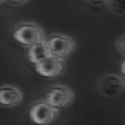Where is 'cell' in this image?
<instances>
[{
    "mask_svg": "<svg viewBox=\"0 0 125 125\" xmlns=\"http://www.w3.org/2000/svg\"><path fill=\"white\" fill-rule=\"evenodd\" d=\"M125 90V80L117 74H107L99 80V91L108 97H116Z\"/></svg>",
    "mask_w": 125,
    "mask_h": 125,
    "instance_id": "obj_6",
    "label": "cell"
},
{
    "mask_svg": "<svg viewBox=\"0 0 125 125\" xmlns=\"http://www.w3.org/2000/svg\"><path fill=\"white\" fill-rule=\"evenodd\" d=\"M58 115V109L49 105L45 100L35 102L29 108V118L36 125H47Z\"/></svg>",
    "mask_w": 125,
    "mask_h": 125,
    "instance_id": "obj_4",
    "label": "cell"
},
{
    "mask_svg": "<svg viewBox=\"0 0 125 125\" xmlns=\"http://www.w3.org/2000/svg\"><path fill=\"white\" fill-rule=\"evenodd\" d=\"M74 99V94L69 87L56 84L47 90L45 95V102L56 109L68 107Z\"/></svg>",
    "mask_w": 125,
    "mask_h": 125,
    "instance_id": "obj_3",
    "label": "cell"
},
{
    "mask_svg": "<svg viewBox=\"0 0 125 125\" xmlns=\"http://www.w3.org/2000/svg\"><path fill=\"white\" fill-rule=\"evenodd\" d=\"M107 7L115 15H125V0H108Z\"/></svg>",
    "mask_w": 125,
    "mask_h": 125,
    "instance_id": "obj_9",
    "label": "cell"
},
{
    "mask_svg": "<svg viewBox=\"0 0 125 125\" xmlns=\"http://www.w3.org/2000/svg\"><path fill=\"white\" fill-rule=\"evenodd\" d=\"M35 69L42 77L56 78L61 74L64 69V59L50 55L49 58L44 59L43 61L35 63Z\"/></svg>",
    "mask_w": 125,
    "mask_h": 125,
    "instance_id": "obj_5",
    "label": "cell"
},
{
    "mask_svg": "<svg viewBox=\"0 0 125 125\" xmlns=\"http://www.w3.org/2000/svg\"><path fill=\"white\" fill-rule=\"evenodd\" d=\"M116 50L118 51L119 54L125 56V34L122 35L116 41Z\"/></svg>",
    "mask_w": 125,
    "mask_h": 125,
    "instance_id": "obj_10",
    "label": "cell"
},
{
    "mask_svg": "<svg viewBox=\"0 0 125 125\" xmlns=\"http://www.w3.org/2000/svg\"><path fill=\"white\" fill-rule=\"evenodd\" d=\"M50 55H51V53L49 51L45 40L33 44L27 50V58L32 63H38V62L43 61L44 59L49 58Z\"/></svg>",
    "mask_w": 125,
    "mask_h": 125,
    "instance_id": "obj_8",
    "label": "cell"
},
{
    "mask_svg": "<svg viewBox=\"0 0 125 125\" xmlns=\"http://www.w3.org/2000/svg\"><path fill=\"white\" fill-rule=\"evenodd\" d=\"M121 72H122L123 76L125 77V60L122 62V64H121Z\"/></svg>",
    "mask_w": 125,
    "mask_h": 125,
    "instance_id": "obj_13",
    "label": "cell"
},
{
    "mask_svg": "<svg viewBox=\"0 0 125 125\" xmlns=\"http://www.w3.org/2000/svg\"><path fill=\"white\" fill-rule=\"evenodd\" d=\"M7 0H0V3H2V2H6Z\"/></svg>",
    "mask_w": 125,
    "mask_h": 125,
    "instance_id": "obj_14",
    "label": "cell"
},
{
    "mask_svg": "<svg viewBox=\"0 0 125 125\" xmlns=\"http://www.w3.org/2000/svg\"><path fill=\"white\" fill-rule=\"evenodd\" d=\"M23 100V94L14 86H1L0 87V106L11 108L19 105Z\"/></svg>",
    "mask_w": 125,
    "mask_h": 125,
    "instance_id": "obj_7",
    "label": "cell"
},
{
    "mask_svg": "<svg viewBox=\"0 0 125 125\" xmlns=\"http://www.w3.org/2000/svg\"><path fill=\"white\" fill-rule=\"evenodd\" d=\"M45 41H46L51 55L56 56V58L65 59L68 55L71 54V52L76 47V43L72 38L62 34L50 35Z\"/></svg>",
    "mask_w": 125,
    "mask_h": 125,
    "instance_id": "obj_2",
    "label": "cell"
},
{
    "mask_svg": "<svg viewBox=\"0 0 125 125\" xmlns=\"http://www.w3.org/2000/svg\"><path fill=\"white\" fill-rule=\"evenodd\" d=\"M11 35L17 43L25 47H29L33 44L45 40L44 31L35 23H21L12 28Z\"/></svg>",
    "mask_w": 125,
    "mask_h": 125,
    "instance_id": "obj_1",
    "label": "cell"
},
{
    "mask_svg": "<svg viewBox=\"0 0 125 125\" xmlns=\"http://www.w3.org/2000/svg\"><path fill=\"white\" fill-rule=\"evenodd\" d=\"M28 1L29 0H7L6 2H8L11 6H21V5H24V3H27Z\"/></svg>",
    "mask_w": 125,
    "mask_h": 125,
    "instance_id": "obj_12",
    "label": "cell"
},
{
    "mask_svg": "<svg viewBox=\"0 0 125 125\" xmlns=\"http://www.w3.org/2000/svg\"><path fill=\"white\" fill-rule=\"evenodd\" d=\"M86 2H88L91 6L95 7H102V6H107L108 0H84Z\"/></svg>",
    "mask_w": 125,
    "mask_h": 125,
    "instance_id": "obj_11",
    "label": "cell"
}]
</instances>
